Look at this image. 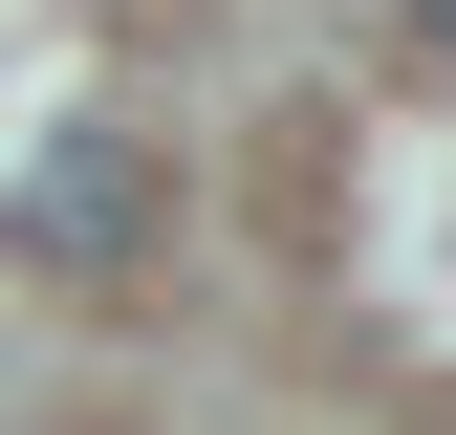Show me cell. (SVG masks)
Here are the masks:
<instances>
[{
  "instance_id": "2",
  "label": "cell",
  "mask_w": 456,
  "mask_h": 435,
  "mask_svg": "<svg viewBox=\"0 0 456 435\" xmlns=\"http://www.w3.org/2000/svg\"><path fill=\"white\" fill-rule=\"evenodd\" d=\"M391 22H413V66H435V87H456V0H391Z\"/></svg>"
},
{
  "instance_id": "1",
  "label": "cell",
  "mask_w": 456,
  "mask_h": 435,
  "mask_svg": "<svg viewBox=\"0 0 456 435\" xmlns=\"http://www.w3.org/2000/svg\"><path fill=\"white\" fill-rule=\"evenodd\" d=\"M152 196H175L152 131H44L22 196H0V261H22V283H109V261L152 240Z\"/></svg>"
}]
</instances>
